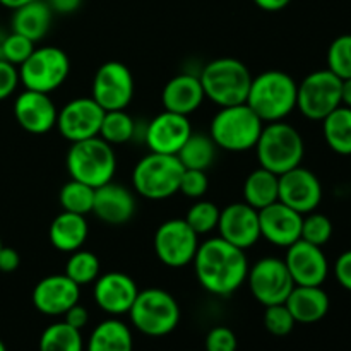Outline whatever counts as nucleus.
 <instances>
[{"label":"nucleus","mask_w":351,"mask_h":351,"mask_svg":"<svg viewBox=\"0 0 351 351\" xmlns=\"http://www.w3.org/2000/svg\"><path fill=\"white\" fill-rule=\"evenodd\" d=\"M192 264L199 285L216 297H230L235 293L245 283L249 273L245 250L232 245L221 237L199 243Z\"/></svg>","instance_id":"obj_1"},{"label":"nucleus","mask_w":351,"mask_h":351,"mask_svg":"<svg viewBox=\"0 0 351 351\" xmlns=\"http://www.w3.org/2000/svg\"><path fill=\"white\" fill-rule=\"evenodd\" d=\"M298 84L283 71H266L252 77L247 105L264 123L281 122L297 110Z\"/></svg>","instance_id":"obj_2"},{"label":"nucleus","mask_w":351,"mask_h":351,"mask_svg":"<svg viewBox=\"0 0 351 351\" xmlns=\"http://www.w3.org/2000/svg\"><path fill=\"white\" fill-rule=\"evenodd\" d=\"M199 79L206 98L223 108L247 101L252 74L243 62L221 57L208 62L202 67Z\"/></svg>","instance_id":"obj_3"},{"label":"nucleus","mask_w":351,"mask_h":351,"mask_svg":"<svg viewBox=\"0 0 351 351\" xmlns=\"http://www.w3.org/2000/svg\"><path fill=\"white\" fill-rule=\"evenodd\" d=\"M259 167L283 175L285 171L300 167L305 156V143L302 134L291 123L281 122L264 123L263 132L256 144Z\"/></svg>","instance_id":"obj_4"},{"label":"nucleus","mask_w":351,"mask_h":351,"mask_svg":"<svg viewBox=\"0 0 351 351\" xmlns=\"http://www.w3.org/2000/svg\"><path fill=\"white\" fill-rule=\"evenodd\" d=\"M264 122L247 103L223 106L209 125V136L218 149L228 153H245L256 147Z\"/></svg>","instance_id":"obj_5"},{"label":"nucleus","mask_w":351,"mask_h":351,"mask_svg":"<svg viewBox=\"0 0 351 351\" xmlns=\"http://www.w3.org/2000/svg\"><path fill=\"white\" fill-rule=\"evenodd\" d=\"M65 167L71 178L98 189L115 177L117 154L113 146L101 137H91L71 143L65 156Z\"/></svg>","instance_id":"obj_6"},{"label":"nucleus","mask_w":351,"mask_h":351,"mask_svg":"<svg viewBox=\"0 0 351 351\" xmlns=\"http://www.w3.org/2000/svg\"><path fill=\"white\" fill-rule=\"evenodd\" d=\"M184 170L180 160L173 154L149 151L132 170L134 191L149 201H163L177 194Z\"/></svg>","instance_id":"obj_7"},{"label":"nucleus","mask_w":351,"mask_h":351,"mask_svg":"<svg viewBox=\"0 0 351 351\" xmlns=\"http://www.w3.org/2000/svg\"><path fill=\"white\" fill-rule=\"evenodd\" d=\"M130 322L144 336L161 338L175 331L180 322V307L171 293L161 288L139 290L132 308Z\"/></svg>","instance_id":"obj_8"},{"label":"nucleus","mask_w":351,"mask_h":351,"mask_svg":"<svg viewBox=\"0 0 351 351\" xmlns=\"http://www.w3.org/2000/svg\"><path fill=\"white\" fill-rule=\"evenodd\" d=\"M17 69L24 89L50 95L67 81L71 60L62 48L38 47Z\"/></svg>","instance_id":"obj_9"},{"label":"nucleus","mask_w":351,"mask_h":351,"mask_svg":"<svg viewBox=\"0 0 351 351\" xmlns=\"http://www.w3.org/2000/svg\"><path fill=\"white\" fill-rule=\"evenodd\" d=\"M343 81L329 69L314 71L302 79L297 89V108L308 120L322 122L341 106Z\"/></svg>","instance_id":"obj_10"},{"label":"nucleus","mask_w":351,"mask_h":351,"mask_svg":"<svg viewBox=\"0 0 351 351\" xmlns=\"http://www.w3.org/2000/svg\"><path fill=\"white\" fill-rule=\"evenodd\" d=\"M154 254L167 267H185L192 264L199 249V235L184 218L168 219L154 232Z\"/></svg>","instance_id":"obj_11"},{"label":"nucleus","mask_w":351,"mask_h":351,"mask_svg":"<svg viewBox=\"0 0 351 351\" xmlns=\"http://www.w3.org/2000/svg\"><path fill=\"white\" fill-rule=\"evenodd\" d=\"M245 281L252 297L264 307L285 304L295 288L290 271L280 257H263L249 266Z\"/></svg>","instance_id":"obj_12"},{"label":"nucleus","mask_w":351,"mask_h":351,"mask_svg":"<svg viewBox=\"0 0 351 351\" xmlns=\"http://www.w3.org/2000/svg\"><path fill=\"white\" fill-rule=\"evenodd\" d=\"M134 75L125 64L117 60L99 65L93 77L91 98L105 112L127 110L134 98Z\"/></svg>","instance_id":"obj_13"},{"label":"nucleus","mask_w":351,"mask_h":351,"mask_svg":"<svg viewBox=\"0 0 351 351\" xmlns=\"http://www.w3.org/2000/svg\"><path fill=\"white\" fill-rule=\"evenodd\" d=\"M105 110L91 98H74L58 110L57 130L69 143L98 137Z\"/></svg>","instance_id":"obj_14"},{"label":"nucleus","mask_w":351,"mask_h":351,"mask_svg":"<svg viewBox=\"0 0 351 351\" xmlns=\"http://www.w3.org/2000/svg\"><path fill=\"white\" fill-rule=\"evenodd\" d=\"M278 201L295 209L300 215L315 211L322 201V184L317 175L300 167L280 175Z\"/></svg>","instance_id":"obj_15"},{"label":"nucleus","mask_w":351,"mask_h":351,"mask_svg":"<svg viewBox=\"0 0 351 351\" xmlns=\"http://www.w3.org/2000/svg\"><path fill=\"white\" fill-rule=\"evenodd\" d=\"M285 264L298 287H322L329 276V263L322 247L298 240L287 249Z\"/></svg>","instance_id":"obj_16"},{"label":"nucleus","mask_w":351,"mask_h":351,"mask_svg":"<svg viewBox=\"0 0 351 351\" xmlns=\"http://www.w3.org/2000/svg\"><path fill=\"white\" fill-rule=\"evenodd\" d=\"M137 295H139V288L134 278L120 271H108L105 274H99L98 280L93 285V297H95L96 305L112 317L129 314Z\"/></svg>","instance_id":"obj_17"},{"label":"nucleus","mask_w":351,"mask_h":351,"mask_svg":"<svg viewBox=\"0 0 351 351\" xmlns=\"http://www.w3.org/2000/svg\"><path fill=\"white\" fill-rule=\"evenodd\" d=\"M192 132L194 130H192L189 117L163 110L147 123L146 132H144V143L149 147L151 153L177 156L180 147L184 146Z\"/></svg>","instance_id":"obj_18"},{"label":"nucleus","mask_w":351,"mask_h":351,"mask_svg":"<svg viewBox=\"0 0 351 351\" xmlns=\"http://www.w3.org/2000/svg\"><path fill=\"white\" fill-rule=\"evenodd\" d=\"M219 237L239 249L247 250L261 240L259 211L247 202H233L219 213Z\"/></svg>","instance_id":"obj_19"},{"label":"nucleus","mask_w":351,"mask_h":351,"mask_svg":"<svg viewBox=\"0 0 351 351\" xmlns=\"http://www.w3.org/2000/svg\"><path fill=\"white\" fill-rule=\"evenodd\" d=\"M58 110L47 93L24 89L14 101V119L21 129L34 136H43L57 125Z\"/></svg>","instance_id":"obj_20"},{"label":"nucleus","mask_w":351,"mask_h":351,"mask_svg":"<svg viewBox=\"0 0 351 351\" xmlns=\"http://www.w3.org/2000/svg\"><path fill=\"white\" fill-rule=\"evenodd\" d=\"M81 298V287L75 285L65 274H50L36 283L33 288L34 308L40 314L58 317L64 315L72 305H75Z\"/></svg>","instance_id":"obj_21"},{"label":"nucleus","mask_w":351,"mask_h":351,"mask_svg":"<svg viewBox=\"0 0 351 351\" xmlns=\"http://www.w3.org/2000/svg\"><path fill=\"white\" fill-rule=\"evenodd\" d=\"M302 219L304 215L276 201L259 211L261 239L273 245L288 249L302 237Z\"/></svg>","instance_id":"obj_22"},{"label":"nucleus","mask_w":351,"mask_h":351,"mask_svg":"<svg viewBox=\"0 0 351 351\" xmlns=\"http://www.w3.org/2000/svg\"><path fill=\"white\" fill-rule=\"evenodd\" d=\"M136 197L125 185L108 182L95 189L93 215L106 225H123L136 215Z\"/></svg>","instance_id":"obj_23"},{"label":"nucleus","mask_w":351,"mask_h":351,"mask_svg":"<svg viewBox=\"0 0 351 351\" xmlns=\"http://www.w3.org/2000/svg\"><path fill=\"white\" fill-rule=\"evenodd\" d=\"M204 99L201 79L194 74H177L165 84L161 93L163 108L185 117L197 112Z\"/></svg>","instance_id":"obj_24"},{"label":"nucleus","mask_w":351,"mask_h":351,"mask_svg":"<svg viewBox=\"0 0 351 351\" xmlns=\"http://www.w3.org/2000/svg\"><path fill=\"white\" fill-rule=\"evenodd\" d=\"M285 305L297 324H315L328 315L331 302L322 287H298L291 290Z\"/></svg>","instance_id":"obj_25"},{"label":"nucleus","mask_w":351,"mask_h":351,"mask_svg":"<svg viewBox=\"0 0 351 351\" xmlns=\"http://www.w3.org/2000/svg\"><path fill=\"white\" fill-rule=\"evenodd\" d=\"M51 21H53V10L50 9L47 0H33L12 10L10 27L14 33L23 34L38 43L48 34Z\"/></svg>","instance_id":"obj_26"},{"label":"nucleus","mask_w":351,"mask_h":351,"mask_svg":"<svg viewBox=\"0 0 351 351\" xmlns=\"http://www.w3.org/2000/svg\"><path fill=\"white\" fill-rule=\"evenodd\" d=\"M89 226L86 221V216L75 215V213L62 211L55 216L48 230V239L53 249L58 252L72 254L75 250L82 249V245L88 240Z\"/></svg>","instance_id":"obj_27"},{"label":"nucleus","mask_w":351,"mask_h":351,"mask_svg":"<svg viewBox=\"0 0 351 351\" xmlns=\"http://www.w3.org/2000/svg\"><path fill=\"white\" fill-rule=\"evenodd\" d=\"M86 351H134L132 332L119 319H106L93 329Z\"/></svg>","instance_id":"obj_28"},{"label":"nucleus","mask_w":351,"mask_h":351,"mask_svg":"<svg viewBox=\"0 0 351 351\" xmlns=\"http://www.w3.org/2000/svg\"><path fill=\"white\" fill-rule=\"evenodd\" d=\"M278 189L280 175L259 167L250 171L243 182V202L261 211L278 201Z\"/></svg>","instance_id":"obj_29"},{"label":"nucleus","mask_w":351,"mask_h":351,"mask_svg":"<svg viewBox=\"0 0 351 351\" xmlns=\"http://www.w3.org/2000/svg\"><path fill=\"white\" fill-rule=\"evenodd\" d=\"M322 134L329 149L351 156V108L341 105L322 120Z\"/></svg>","instance_id":"obj_30"},{"label":"nucleus","mask_w":351,"mask_h":351,"mask_svg":"<svg viewBox=\"0 0 351 351\" xmlns=\"http://www.w3.org/2000/svg\"><path fill=\"white\" fill-rule=\"evenodd\" d=\"M216 153H218V146L209 134L192 132L177 153V158L185 170L206 171L215 163Z\"/></svg>","instance_id":"obj_31"},{"label":"nucleus","mask_w":351,"mask_h":351,"mask_svg":"<svg viewBox=\"0 0 351 351\" xmlns=\"http://www.w3.org/2000/svg\"><path fill=\"white\" fill-rule=\"evenodd\" d=\"M38 351H84V341L81 331L64 321L55 322L41 332Z\"/></svg>","instance_id":"obj_32"},{"label":"nucleus","mask_w":351,"mask_h":351,"mask_svg":"<svg viewBox=\"0 0 351 351\" xmlns=\"http://www.w3.org/2000/svg\"><path fill=\"white\" fill-rule=\"evenodd\" d=\"M98 136L110 146H120L136 136V122L125 110L105 112Z\"/></svg>","instance_id":"obj_33"},{"label":"nucleus","mask_w":351,"mask_h":351,"mask_svg":"<svg viewBox=\"0 0 351 351\" xmlns=\"http://www.w3.org/2000/svg\"><path fill=\"white\" fill-rule=\"evenodd\" d=\"M58 202H60L62 211L86 216L93 211L95 189L71 178L67 184L62 185L60 192H58Z\"/></svg>","instance_id":"obj_34"},{"label":"nucleus","mask_w":351,"mask_h":351,"mask_svg":"<svg viewBox=\"0 0 351 351\" xmlns=\"http://www.w3.org/2000/svg\"><path fill=\"white\" fill-rule=\"evenodd\" d=\"M99 271H101V266H99V259L96 257V254L79 249L72 252L65 263L64 274L71 278L75 285L84 287V285H91L98 280Z\"/></svg>","instance_id":"obj_35"},{"label":"nucleus","mask_w":351,"mask_h":351,"mask_svg":"<svg viewBox=\"0 0 351 351\" xmlns=\"http://www.w3.org/2000/svg\"><path fill=\"white\" fill-rule=\"evenodd\" d=\"M219 213L221 209L211 201H197L189 208L187 215H185V221L189 223L192 230L201 235H208V233L215 232L218 228Z\"/></svg>","instance_id":"obj_36"},{"label":"nucleus","mask_w":351,"mask_h":351,"mask_svg":"<svg viewBox=\"0 0 351 351\" xmlns=\"http://www.w3.org/2000/svg\"><path fill=\"white\" fill-rule=\"evenodd\" d=\"M328 69L341 81L351 77V34L335 38L328 48Z\"/></svg>","instance_id":"obj_37"},{"label":"nucleus","mask_w":351,"mask_h":351,"mask_svg":"<svg viewBox=\"0 0 351 351\" xmlns=\"http://www.w3.org/2000/svg\"><path fill=\"white\" fill-rule=\"evenodd\" d=\"M332 237V221L326 215L312 211L304 215L302 219V237L300 240L312 243V245L324 247Z\"/></svg>","instance_id":"obj_38"},{"label":"nucleus","mask_w":351,"mask_h":351,"mask_svg":"<svg viewBox=\"0 0 351 351\" xmlns=\"http://www.w3.org/2000/svg\"><path fill=\"white\" fill-rule=\"evenodd\" d=\"M36 48V43L31 41L29 38L23 36L19 33H14L10 31L7 36L2 38L0 41V58L7 60L9 64L19 67L23 62H26V58L33 53V50Z\"/></svg>","instance_id":"obj_39"},{"label":"nucleus","mask_w":351,"mask_h":351,"mask_svg":"<svg viewBox=\"0 0 351 351\" xmlns=\"http://www.w3.org/2000/svg\"><path fill=\"white\" fill-rule=\"evenodd\" d=\"M295 324L297 322H295L293 315H291V312L288 311L285 304L269 305L264 311V328L273 336H278V338L288 336L293 331Z\"/></svg>","instance_id":"obj_40"},{"label":"nucleus","mask_w":351,"mask_h":351,"mask_svg":"<svg viewBox=\"0 0 351 351\" xmlns=\"http://www.w3.org/2000/svg\"><path fill=\"white\" fill-rule=\"evenodd\" d=\"M209 178L202 170H184L178 185V192L189 199H202L208 192Z\"/></svg>","instance_id":"obj_41"},{"label":"nucleus","mask_w":351,"mask_h":351,"mask_svg":"<svg viewBox=\"0 0 351 351\" xmlns=\"http://www.w3.org/2000/svg\"><path fill=\"white\" fill-rule=\"evenodd\" d=\"M237 336L226 326H216L206 336V351H237Z\"/></svg>","instance_id":"obj_42"},{"label":"nucleus","mask_w":351,"mask_h":351,"mask_svg":"<svg viewBox=\"0 0 351 351\" xmlns=\"http://www.w3.org/2000/svg\"><path fill=\"white\" fill-rule=\"evenodd\" d=\"M19 69L0 58V101L7 99L19 86Z\"/></svg>","instance_id":"obj_43"},{"label":"nucleus","mask_w":351,"mask_h":351,"mask_svg":"<svg viewBox=\"0 0 351 351\" xmlns=\"http://www.w3.org/2000/svg\"><path fill=\"white\" fill-rule=\"evenodd\" d=\"M332 271H335V278L339 287L351 291V250H346L336 259Z\"/></svg>","instance_id":"obj_44"},{"label":"nucleus","mask_w":351,"mask_h":351,"mask_svg":"<svg viewBox=\"0 0 351 351\" xmlns=\"http://www.w3.org/2000/svg\"><path fill=\"white\" fill-rule=\"evenodd\" d=\"M62 317H64L65 324H69V326H71V328H74V329H77V331H81V329H84L86 326H88L89 312H88V308L82 307V305L77 302V304L72 305V307L69 308V311L65 312V314L62 315Z\"/></svg>","instance_id":"obj_45"},{"label":"nucleus","mask_w":351,"mask_h":351,"mask_svg":"<svg viewBox=\"0 0 351 351\" xmlns=\"http://www.w3.org/2000/svg\"><path fill=\"white\" fill-rule=\"evenodd\" d=\"M21 266V256L12 247L2 245L0 249V273H14Z\"/></svg>","instance_id":"obj_46"},{"label":"nucleus","mask_w":351,"mask_h":351,"mask_svg":"<svg viewBox=\"0 0 351 351\" xmlns=\"http://www.w3.org/2000/svg\"><path fill=\"white\" fill-rule=\"evenodd\" d=\"M53 14H74L82 5V0H47Z\"/></svg>","instance_id":"obj_47"},{"label":"nucleus","mask_w":351,"mask_h":351,"mask_svg":"<svg viewBox=\"0 0 351 351\" xmlns=\"http://www.w3.org/2000/svg\"><path fill=\"white\" fill-rule=\"evenodd\" d=\"M252 2L266 12H280L290 5L291 0H252Z\"/></svg>","instance_id":"obj_48"},{"label":"nucleus","mask_w":351,"mask_h":351,"mask_svg":"<svg viewBox=\"0 0 351 351\" xmlns=\"http://www.w3.org/2000/svg\"><path fill=\"white\" fill-rule=\"evenodd\" d=\"M341 105L351 108V77L345 79L341 84Z\"/></svg>","instance_id":"obj_49"},{"label":"nucleus","mask_w":351,"mask_h":351,"mask_svg":"<svg viewBox=\"0 0 351 351\" xmlns=\"http://www.w3.org/2000/svg\"><path fill=\"white\" fill-rule=\"evenodd\" d=\"M29 2H33V0H0V5L14 10V9H17V7L24 5V3H29Z\"/></svg>","instance_id":"obj_50"},{"label":"nucleus","mask_w":351,"mask_h":351,"mask_svg":"<svg viewBox=\"0 0 351 351\" xmlns=\"http://www.w3.org/2000/svg\"><path fill=\"white\" fill-rule=\"evenodd\" d=\"M0 351H7L5 345H3V341H2V339H0Z\"/></svg>","instance_id":"obj_51"},{"label":"nucleus","mask_w":351,"mask_h":351,"mask_svg":"<svg viewBox=\"0 0 351 351\" xmlns=\"http://www.w3.org/2000/svg\"><path fill=\"white\" fill-rule=\"evenodd\" d=\"M2 245H3V243H2V239H0V249H2Z\"/></svg>","instance_id":"obj_52"}]
</instances>
